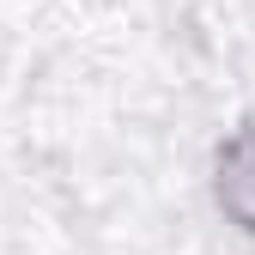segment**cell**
<instances>
[{
  "mask_svg": "<svg viewBox=\"0 0 255 255\" xmlns=\"http://www.w3.org/2000/svg\"><path fill=\"white\" fill-rule=\"evenodd\" d=\"M213 207L225 213V225L255 237V122H237L225 140L213 146Z\"/></svg>",
  "mask_w": 255,
  "mask_h": 255,
  "instance_id": "6da1fadb",
  "label": "cell"
}]
</instances>
